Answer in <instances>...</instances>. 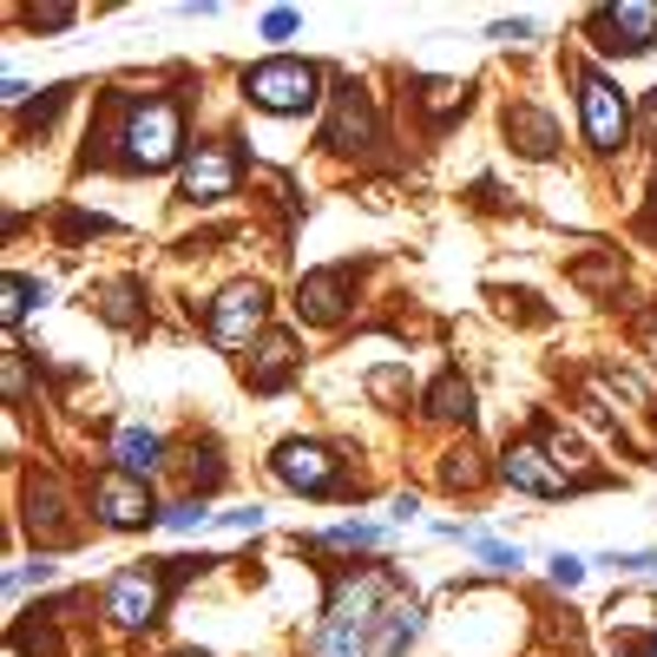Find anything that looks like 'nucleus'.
Returning <instances> with one entry per match:
<instances>
[{"label": "nucleus", "instance_id": "f257e3e1", "mask_svg": "<svg viewBox=\"0 0 657 657\" xmlns=\"http://www.w3.org/2000/svg\"><path fill=\"white\" fill-rule=\"evenodd\" d=\"M322 72L309 66V59H263V66H250L243 72V92L263 105V112H309L322 92Z\"/></svg>", "mask_w": 657, "mask_h": 657}, {"label": "nucleus", "instance_id": "f03ea898", "mask_svg": "<svg viewBox=\"0 0 657 657\" xmlns=\"http://www.w3.org/2000/svg\"><path fill=\"white\" fill-rule=\"evenodd\" d=\"M178 145H184V132H178V105L171 99H138L132 105V118H125V158L132 165H145V171H158V165H171L178 158Z\"/></svg>", "mask_w": 657, "mask_h": 657}, {"label": "nucleus", "instance_id": "7ed1b4c3", "mask_svg": "<svg viewBox=\"0 0 657 657\" xmlns=\"http://www.w3.org/2000/svg\"><path fill=\"white\" fill-rule=\"evenodd\" d=\"M579 112H586V138L599 151H619L632 138V105L605 72H579Z\"/></svg>", "mask_w": 657, "mask_h": 657}, {"label": "nucleus", "instance_id": "20e7f679", "mask_svg": "<svg viewBox=\"0 0 657 657\" xmlns=\"http://www.w3.org/2000/svg\"><path fill=\"white\" fill-rule=\"evenodd\" d=\"M165 605V566H125L105 592V612L112 625H151Z\"/></svg>", "mask_w": 657, "mask_h": 657}, {"label": "nucleus", "instance_id": "39448f33", "mask_svg": "<svg viewBox=\"0 0 657 657\" xmlns=\"http://www.w3.org/2000/svg\"><path fill=\"white\" fill-rule=\"evenodd\" d=\"M263 309H270L263 283H230V290L217 296V309H211V342H224V349H243V342L263 329Z\"/></svg>", "mask_w": 657, "mask_h": 657}, {"label": "nucleus", "instance_id": "423d86ee", "mask_svg": "<svg viewBox=\"0 0 657 657\" xmlns=\"http://www.w3.org/2000/svg\"><path fill=\"white\" fill-rule=\"evenodd\" d=\"M92 507H99V520H105L112 533H138V526H151V520H158V507H151L145 480H132V474H105V480L92 487Z\"/></svg>", "mask_w": 657, "mask_h": 657}, {"label": "nucleus", "instance_id": "0eeeda50", "mask_svg": "<svg viewBox=\"0 0 657 657\" xmlns=\"http://www.w3.org/2000/svg\"><path fill=\"white\" fill-rule=\"evenodd\" d=\"M500 480L520 487V494H533V500H559V494H566V474L553 467V454H546L540 441H513V448L500 454Z\"/></svg>", "mask_w": 657, "mask_h": 657}, {"label": "nucleus", "instance_id": "6e6552de", "mask_svg": "<svg viewBox=\"0 0 657 657\" xmlns=\"http://www.w3.org/2000/svg\"><path fill=\"white\" fill-rule=\"evenodd\" d=\"M592 33L605 53H645V46H657V7L652 0L605 7V13H592Z\"/></svg>", "mask_w": 657, "mask_h": 657}, {"label": "nucleus", "instance_id": "1a4fd4ad", "mask_svg": "<svg viewBox=\"0 0 657 657\" xmlns=\"http://www.w3.org/2000/svg\"><path fill=\"white\" fill-rule=\"evenodd\" d=\"M270 467H276V480H283L290 494H329V487H336V461H329V448H316V441H283Z\"/></svg>", "mask_w": 657, "mask_h": 657}, {"label": "nucleus", "instance_id": "9d476101", "mask_svg": "<svg viewBox=\"0 0 657 657\" xmlns=\"http://www.w3.org/2000/svg\"><path fill=\"white\" fill-rule=\"evenodd\" d=\"M237 191V158L224 145H197L184 158V197H230Z\"/></svg>", "mask_w": 657, "mask_h": 657}, {"label": "nucleus", "instance_id": "9b49d317", "mask_svg": "<svg viewBox=\"0 0 657 657\" xmlns=\"http://www.w3.org/2000/svg\"><path fill=\"white\" fill-rule=\"evenodd\" d=\"M342 303H349V276H342V270H316V276H303V290H296V309H303L309 322H336Z\"/></svg>", "mask_w": 657, "mask_h": 657}, {"label": "nucleus", "instance_id": "f8f14e48", "mask_svg": "<svg viewBox=\"0 0 657 657\" xmlns=\"http://www.w3.org/2000/svg\"><path fill=\"white\" fill-rule=\"evenodd\" d=\"M290 369H296V342H290V336H263V342L250 349V382H257V388H283Z\"/></svg>", "mask_w": 657, "mask_h": 657}, {"label": "nucleus", "instance_id": "ddd939ff", "mask_svg": "<svg viewBox=\"0 0 657 657\" xmlns=\"http://www.w3.org/2000/svg\"><path fill=\"white\" fill-rule=\"evenodd\" d=\"M369 132H375L369 99H362L355 86H342V92H336V125H329V145H369Z\"/></svg>", "mask_w": 657, "mask_h": 657}, {"label": "nucleus", "instance_id": "4468645a", "mask_svg": "<svg viewBox=\"0 0 657 657\" xmlns=\"http://www.w3.org/2000/svg\"><path fill=\"white\" fill-rule=\"evenodd\" d=\"M112 454H118V474H151L158 467V454H165V441L151 434V428H118V441H112Z\"/></svg>", "mask_w": 657, "mask_h": 657}, {"label": "nucleus", "instance_id": "2eb2a0df", "mask_svg": "<svg viewBox=\"0 0 657 657\" xmlns=\"http://www.w3.org/2000/svg\"><path fill=\"white\" fill-rule=\"evenodd\" d=\"M428 415H441V421H467V415H474L467 382H461V375H441V382H434V395H428Z\"/></svg>", "mask_w": 657, "mask_h": 657}, {"label": "nucleus", "instance_id": "dca6fc26", "mask_svg": "<svg viewBox=\"0 0 657 657\" xmlns=\"http://www.w3.org/2000/svg\"><path fill=\"white\" fill-rule=\"evenodd\" d=\"M415 632H421V605H395L388 612V638H382V657H401L415 645Z\"/></svg>", "mask_w": 657, "mask_h": 657}, {"label": "nucleus", "instance_id": "f3484780", "mask_svg": "<svg viewBox=\"0 0 657 657\" xmlns=\"http://www.w3.org/2000/svg\"><path fill=\"white\" fill-rule=\"evenodd\" d=\"M513 132L526 138V158H546V151H553V118H540V112H513Z\"/></svg>", "mask_w": 657, "mask_h": 657}, {"label": "nucleus", "instance_id": "a211bd4d", "mask_svg": "<svg viewBox=\"0 0 657 657\" xmlns=\"http://www.w3.org/2000/svg\"><path fill=\"white\" fill-rule=\"evenodd\" d=\"M657 605L645 599V592H632V599H612V625H625V632H652L657 619H652Z\"/></svg>", "mask_w": 657, "mask_h": 657}, {"label": "nucleus", "instance_id": "6ab92c4d", "mask_svg": "<svg viewBox=\"0 0 657 657\" xmlns=\"http://www.w3.org/2000/svg\"><path fill=\"white\" fill-rule=\"evenodd\" d=\"M0 296H7V303H0V316H7V329H13V322L26 316V303H33V296H46V290H39V283H26V276H7V290H0Z\"/></svg>", "mask_w": 657, "mask_h": 657}, {"label": "nucleus", "instance_id": "aec40b11", "mask_svg": "<svg viewBox=\"0 0 657 657\" xmlns=\"http://www.w3.org/2000/svg\"><path fill=\"white\" fill-rule=\"evenodd\" d=\"M474 553H480L494 573H520V566H526V553H520V546H500V540H487V533L474 540Z\"/></svg>", "mask_w": 657, "mask_h": 657}, {"label": "nucleus", "instance_id": "412c9836", "mask_svg": "<svg viewBox=\"0 0 657 657\" xmlns=\"http://www.w3.org/2000/svg\"><path fill=\"white\" fill-rule=\"evenodd\" d=\"M204 520H211L204 500H178V507H165V526H171V533H197Z\"/></svg>", "mask_w": 657, "mask_h": 657}, {"label": "nucleus", "instance_id": "4be33fe9", "mask_svg": "<svg viewBox=\"0 0 657 657\" xmlns=\"http://www.w3.org/2000/svg\"><path fill=\"white\" fill-rule=\"evenodd\" d=\"M546 454H553V467H559V474H579V461H586L573 434H546Z\"/></svg>", "mask_w": 657, "mask_h": 657}, {"label": "nucleus", "instance_id": "5701e85b", "mask_svg": "<svg viewBox=\"0 0 657 657\" xmlns=\"http://www.w3.org/2000/svg\"><path fill=\"white\" fill-rule=\"evenodd\" d=\"M441 474H448V487H474V480H480V467H474V448H454Z\"/></svg>", "mask_w": 657, "mask_h": 657}, {"label": "nucleus", "instance_id": "b1692460", "mask_svg": "<svg viewBox=\"0 0 657 657\" xmlns=\"http://www.w3.org/2000/svg\"><path fill=\"white\" fill-rule=\"evenodd\" d=\"M546 573H553V586H559V592H573V586L586 579V559H573V553H553V559H546Z\"/></svg>", "mask_w": 657, "mask_h": 657}, {"label": "nucleus", "instance_id": "393cba45", "mask_svg": "<svg viewBox=\"0 0 657 657\" xmlns=\"http://www.w3.org/2000/svg\"><path fill=\"white\" fill-rule=\"evenodd\" d=\"M461 99H467V86H454V79H434V86H428V112H454Z\"/></svg>", "mask_w": 657, "mask_h": 657}, {"label": "nucleus", "instance_id": "a878e982", "mask_svg": "<svg viewBox=\"0 0 657 657\" xmlns=\"http://www.w3.org/2000/svg\"><path fill=\"white\" fill-rule=\"evenodd\" d=\"M329 546H382V526H336V533H322Z\"/></svg>", "mask_w": 657, "mask_h": 657}, {"label": "nucleus", "instance_id": "bb28decb", "mask_svg": "<svg viewBox=\"0 0 657 657\" xmlns=\"http://www.w3.org/2000/svg\"><path fill=\"white\" fill-rule=\"evenodd\" d=\"M46 579H53V566H46V559H39V566H13V573H7V592H26V586H46Z\"/></svg>", "mask_w": 657, "mask_h": 657}, {"label": "nucleus", "instance_id": "cd10ccee", "mask_svg": "<svg viewBox=\"0 0 657 657\" xmlns=\"http://www.w3.org/2000/svg\"><path fill=\"white\" fill-rule=\"evenodd\" d=\"M263 33H270V39H290V33H296V13H290V7H270V13H263Z\"/></svg>", "mask_w": 657, "mask_h": 657}, {"label": "nucleus", "instance_id": "c85d7f7f", "mask_svg": "<svg viewBox=\"0 0 657 657\" xmlns=\"http://www.w3.org/2000/svg\"><path fill=\"white\" fill-rule=\"evenodd\" d=\"M26 395V362H20V349H7V401H20Z\"/></svg>", "mask_w": 657, "mask_h": 657}, {"label": "nucleus", "instance_id": "c756f323", "mask_svg": "<svg viewBox=\"0 0 657 657\" xmlns=\"http://www.w3.org/2000/svg\"><path fill=\"white\" fill-rule=\"evenodd\" d=\"M599 566H612V573H638V566H657L652 553H599Z\"/></svg>", "mask_w": 657, "mask_h": 657}, {"label": "nucleus", "instance_id": "7c9ffc66", "mask_svg": "<svg viewBox=\"0 0 657 657\" xmlns=\"http://www.w3.org/2000/svg\"><path fill=\"white\" fill-rule=\"evenodd\" d=\"M224 526H230V533H257V526H263V507H237V513H224Z\"/></svg>", "mask_w": 657, "mask_h": 657}, {"label": "nucleus", "instance_id": "2f4dec72", "mask_svg": "<svg viewBox=\"0 0 657 657\" xmlns=\"http://www.w3.org/2000/svg\"><path fill=\"white\" fill-rule=\"evenodd\" d=\"M72 20V7H33V26H66Z\"/></svg>", "mask_w": 657, "mask_h": 657}, {"label": "nucleus", "instance_id": "473e14b6", "mask_svg": "<svg viewBox=\"0 0 657 657\" xmlns=\"http://www.w3.org/2000/svg\"><path fill=\"white\" fill-rule=\"evenodd\" d=\"M415 513H421V500H415V494H401V500H395V507H388V520H395V526H408V520H415Z\"/></svg>", "mask_w": 657, "mask_h": 657}, {"label": "nucleus", "instance_id": "72a5a7b5", "mask_svg": "<svg viewBox=\"0 0 657 657\" xmlns=\"http://www.w3.org/2000/svg\"><path fill=\"white\" fill-rule=\"evenodd\" d=\"M645 349H652V355H657V316H652V322H645Z\"/></svg>", "mask_w": 657, "mask_h": 657}, {"label": "nucleus", "instance_id": "f704fd0d", "mask_svg": "<svg viewBox=\"0 0 657 657\" xmlns=\"http://www.w3.org/2000/svg\"><path fill=\"white\" fill-rule=\"evenodd\" d=\"M171 657H204V652H171Z\"/></svg>", "mask_w": 657, "mask_h": 657}, {"label": "nucleus", "instance_id": "c9c22d12", "mask_svg": "<svg viewBox=\"0 0 657 657\" xmlns=\"http://www.w3.org/2000/svg\"><path fill=\"white\" fill-rule=\"evenodd\" d=\"M645 657H657V652H645Z\"/></svg>", "mask_w": 657, "mask_h": 657}]
</instances>
